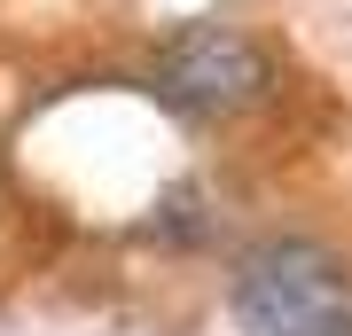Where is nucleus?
<instances>
[{"instance_id": "nucleus-1", "label": "nucleus", "mask_w": 352, "mask_h": 336, "mask_svg": "<svg viewBox=\"0 0 352 336\" xmlns=\"http://www.w3.org/2000/svg\"><path fill=\"white\" fill-rule=\"evenodd\" d=\"M235 328L243 336H344L352 328V266L314 235H266L235 266Z\"/></svg>"}, {"instance_id": "nucleus-2", "label": "nucleus", "mask_w": 352, "mask_h": 336, "mask_svg": "<svg viewBox=\"0 0 352 336\" xmlns=\"http://www.w3.org/2000/svg\"><path fill=\"white\" fill-rule=\"evenodd\" d=\"M157 102L188 125H227L243 110H258L274 94V55L258 47L243 24H180L173 39L157 47V71H149Z\"/></svg>"}, {"instance_id": "nucleus-3", "label": "nucleus", "mask_w": 352, "mask_h": 336, "mask_svg": "<svg viewBox=\"0 0 352 336\" xmlns=\"http://www.w3.org/2000/svg\"><path fill=\"white\" fill-rule=\"evenodd\" d=\"M344 336H352V328H344Z\"/></svg>"}]
</instances>
